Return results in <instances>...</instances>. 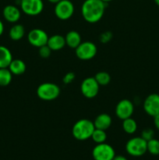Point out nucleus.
Returning <instances> with one entry per match:
<instances>
[{"mask_svg": "<svg viewBox=\"0 0 159 160\" xmlns=\"http://www.w3.org/2000/svg\"><path fill=\"white\" fill-rule=\"evenodd\" d=\"M105 4L101 0H85L81 7L84 20L90 23L99 21L104 16Z\"/></svg>", "mask_w": 159, "mask_h": 160, "instance_id": "f257e3e1", "label": "nucleus"}, {"mask_svg": "<svg viewBox=\"0 0 159 160\" xmlns=\"http://www.w3.org/2000/svg\"><path fill=\"white\" fill-rule=\"evenodd\" d=\"M95 129L94 122L87 119L78 120L72 129L73 136L79 141H85L90 138Z\"/></svg>", "mask_w": 159, "mask_h": 160, "instance_id": "f03ea898", "label": "nucleus"}, {"mask_svg": "<svg viewBox=\"0 0 159 160\" xmlns=\"http://www.w3.org/2000/svg\"><path fill=\"white\" fill-rule=\"evenodd\" d=\"M60 88L54 83H42L37 87V95L44 101H52L60 95Z\"/></svg>", "mask_w": 159, "mask_h": 160, "instance_id": "7ed1b4c3", "label": "nucleus"}, {"mask_svg": "<svg viewBox=\"0 0 159 160\" xmlns=\"http://www.w3.org/2000/svg\"><path fill=\"white\" fill-rule=\"evenodd\" d=\"M147 142L141 137H135L129 139L126 145V150L129 155L135 157L141 156L147 152Z\"/></svg>", "mask_w": 159, "mask_h": 160, "instance_id": "20e7f679", "label": "nucleus"}, {"mask_svg": "<svg viewBox=\"0 0 159 160\" xmlns=\"http://www.w3.org/2000/svg\"><path fill=\"white\" fill-rule=\"evenodd\" d=\"M97 52V46L91 42H81L77 48H75L76 56L81 60H89L93 59L96 56Z\"/></svg>", "mask_w": 159, "mask_h": 160, "instance_id": "39448f33", "label": "nucleus"}, {"mask_svg": "<svg viewBox=\"0 0 159 160\" xmlns=\"http://www.w3.org/2000/svg\"><path fill=\"white\" fill-rule=\"evenodd\" d=\"M115 156L114 148L105 142L97 144L92 151V156L94 160H112Z\"/></svg>", "mask_w": 159, "mask_h": 160, "instance_id": "423d86ee", "label": "nucleus"}, {"mask_svg": "<svg viewBox=\"0 0 159 160\" xmlns=\"http://www.w3.org/2000/svg\"><path fill=\"white\" fill-rule=\"evenodd\" d=\"M74 13V6L70 0H61L55 4V14L61 20H69Z\"/></svg>", "mask_w": 159, "mask_h": 160, "instance_id": "0eeeda50", "label": "nucleus"}, {"mask_svg": "<svg viewBox=\"0 0 159 160\" xmlns=\"http://www.w3.org/2000/svg\"><path fill=\"white\" fill-rule=\"evenodd\" d=\"M99 86L94 78H87L81 83V93L87 98H94L99 92Z\"/></svg>", "mask_w": 159, "mask_h": 160, "instance_id": "6e6552de", "label": "nucleus"}, {"mask_svg": "<svg viewBox=\"0 0 159 160\" xmlns=\"http://www.w3.org/2000/svg\"><path fill=\"white\" fill-rule=\"evenodd\" d=\"M20 7L26 15L37 16L43 11L44 3L42 0H20Z\"/></svg>", "mask_w": 159, "mask_h": 160, "instance_id": "1a4fd4ad", "label": "nucleus"}, {"mask_svg": "<svg viewBox=\"0 0 159 160\" xmlns=\"http://www.w3.org/2000/svg\"><path fill=\"white\" fill-rule=\"evenodd\" d=\"M27 40L31 45L37 48L47 45L48 36L44 30L39 28L32 29L27 34Z\"/></svg>", "mask_w": 159, "mask_h": 160, "instance_id": "9d476101", "label": "nucleus"}, {"mask_svg": "<svg viewBox=\"0 0 159 160\" xmlns=\"http://www.w3.org/2000/svg\"><path fill=\"white\" fill-rule=\"evenodd\" d=\"M143 109L147 115L154 117L159 114V95L151 94L143 102Z\"/></svg>", "mask_w": 159, "mask_h": 160, "instance_id": "9b49d317", "label": "nucleus"}, {"mask_svg": "<svg viewBox=\"0 0 159 160\" xmlns=\"http://www.w3.org/2000/svg\"><path fill=\"white\" fill-rule=\"evenodd\" d=\"M134 111V106L129 99H123L118 102L115 107V114L120 120H126L132 117Z\"/></svg>", "mask_w": 159, "mask_h": 160, "instance_id": "f8f14e48", "label": "nucleus"}, {"mask_svg": "<svg viewBox=\"0 0 159 160\" xmlns=\"http://www.w3.org/2000/svg\"><path fill=\"white\" fill-rule=\"evenodd\" d=\"M20 11L17 6L8 5L3 9V17L10 23H16L20 18Z\"/></svg>", "mask_w": 159, "mask_h": 160, "instance_id": "ddd939ff", "label": "nucleus"}, {"mask_svg": "<svg viewBox=\"0 0 159 160\" xmlns=\"http://www.w3.org/2000/svg\"><path fill=\"white\" fill-rule=\"evenodd\" d=\"M47 45L51 48V51H59L65 45V37L60 34H54L48 38Z\"/></svg>", "mask_w": 159, "mask_h": 160, "instance_id": "4468645a", "label": "nucleus"}, {"mask_svg": "<svg viewBox=\"0 0 159 160\" xmlns=\"http://www.w3.org/2000/svg\"><path fill=\"white\" fill-rule=\"evenodd\" d=\"M112 118L107 113H101L98 115L95 118L94 121V124L96 129L100 130H105L108 129L112 125Z\"/></svg>", "mask_w": 159, "mask_h": 160, "instance_id": "2eb2a0df", "label": "nucleus"}, {"mask_svg": "<svg viewBox=\"0 0 159 160\" xmlns=\"http://www.w3.org/2000/svg\"><path fill=\"white\" fill-rule=\"evenodd\" d=\"M65 45L71 48H77L78 45L81 43V36L77 31H70L66 34L65 37Z\"/></svg>", "mask_w": 159, "mask_h": 160, "instance_id": "dca6fc26", "label": "nucleus"}, {"mask_svg": "<svg viewBox=\"0 0 159 160\" xmlns=\"http://www.w3.org/2000/svg\"><path fill=\"white\" fill-rule=\"evenodd\" d=\"M12 60V53L9 48L0 45V68H8Z\"/></svg>", "mask_w": 159, "mask_h": 160, "instance_id": "f3484780", "label": "nucleus"}, {"mask_svg": "<svg viewBox=\"0 0 159 160\" xmlns=\"http://www.w3.org/2000/svg\"><path fill=\"white\" fill-rule=\"evenodd\" d=\"M9 70L14 75H22L26 71V64L21 59H12L9 66Z\"/></svg>", "mask_w": 159, "mask_h": 160, "instance_id": "a211bd4d", "label": "nucleus"}, {"mask_svg": "<svg viewBox=\"0 0 159 160\" xmlns=\"http://www.w3.org/2000/svg\"><path fill=\"white\" fill-rule=\"evenodd\" d=\"M24 27L21 24H15L9 30V37L13 41H19L24 36Z\"/></svg>", "mask_w": 159, "mask_h": 160, "instance_id": "6ab92c4d", "label": "nucleus"}, {"mask_svg": "<svg viewBox=\"0 0 159 160\" xmlns=\"http://www.w3.org/2000/svg\"><path fill=\"white\" fill-rule=\"evenodd\" d=\"M12 73L9 68H0V86L6 87L10 84L12 81Z\"/></svg>", "mask_w": 159, "mask_h": 160, "instance_id": "aec40b11", "label": "nucleus"}, {"mask_svg": "<svg viewBox=\"0 0 159 160\" xmlns=\"http://www.w3.org/2000/svg\"><path fill=\"white\" fill-rule=\"evenodd\" d=\"M123 128L125 132L127 133V134H134L137 130V123L135 120L129 117L126 120H123Z\"/></svg>", "mask_w": 159, "mask_h": 160, "instance_id": "412c9836", "label": "nucleus"}, {"mask_svg": "<svg viewBox=\"0 0 159 160\" xmlns=\"http://www.w3.org/2000/svg\"><path fill=\"white\" fill-rule=\"evenodd\" d=\"M94 78L97 82L98 83V84L101 86L108 85L111 81L110 74L105 71H101L97 73Z\"/></svg>", "mask_w": 159, "mask_h": 160, "instance_id": "4be33fe9", "label": "nucleus"}, {"mask_svg": "<svg viewBox=\"0 0 159 160\" xmlns=\"http://www.w3.org/2000/svg\"><path fill=\"white\" fill-rule=\"evenodd\" d=\"M91 138L93 139V141L96 144L104 143V142H105L106 139H107V134H106L105 131H104V130L96 129L95 128L93 134H92Z\"/></svg>", "mask_w": 159, "mask_h": 160, "instance_id": "5701e85b", "label": "nucleus"}, {"mask_svg": "<svg viewBox=\"0 0 159 160\" xmlns=\"http://www.w3.org/2000/svg\"><path fill=\"white\" fill-rule=\"evenodd\" d=\"M147 147V152L151 155L153 156L159 155V140L153 138L148 141Z\"/></svg>", "mask_w": 159, "mask_h": 160, "instance_id": "b1692460", "label": "nucleus"}, {"mask_svg": "<svg viewBox=\"0 0 159 160\" xmlns=\"http://www.w3.org/2000/svg\"><path fill=\"white\" fill-rule=\"evenodd\" d=\"M140 137L143 139H144L146 142L151 140L154 137V131L151 128H146L141 132V136Z\"/></svg>", "mask_w": 159, "mask_h": 160, "instance_id": "393cba45", "label": "nucleus"}, {"mask_svg": "<svg viewBox=\"0 0 159 160\" xmlns=\"http://www.w3.org/2000/svg\"><path fill=\"white\" fill-rule=\"evenodd\" d=\"M39 48L38 53H39V55H40L41 57L44 58V59H46V58L49 57L50 55H51V48L48 46V45H44V46L40 47V48Z\"/></svg>", "mask_w": 159, "mask_h": 160, "instance_id": "a878e982", "label": "nucleus"}, {"mask_svg": "<svg viewBox=\"0 0 159 160\" xmlns=\"http://www.w3.org/2000/svg\"><path fill=\"white\" fill-rule=\"evenodd\" d=\"M112 38V34L110 31H105L100 35V41L101 43H108Z\"/></svg>", "mask_w": 159, "mask_h": 160, "instance_id": "bb28decb", "label": "nucleus"}, {"mask_svg": "<svg viewBox=\"0 0 159 160\" xmlns=\"http://www.w3.org/2000/svg\"><path fill=\"white\" fill-rule=\"evenodd\" d=\"M74 79H75V73H73V72H70V73H67L64 76L62 81H63V83L65 84H70V83L73 82V81H74Z\"/></svg>", "mask_w": 159, "mask_h": 160, "instance_id": "cd10ccee", "label": "nucleus"}, {"mask_svg": "<svg viewBox=\"0 0 159 160\" xmlns=\"http://www.w3.org/2000/svg\"><path fill=\"white\" fill-rule=\"evenodd\" d=\"M154 123L156 129H157L159 131V114H157L155 117H154Z\"/></svg>", "mask_w": 159, "mask_h": 160, "instance_id": "c85d7f7f", "label": "nucleus"}, {"mask_svg": "<svg viewBox=\"0 0 159 160\" xmlns=\"http://www.w3.org/2000/svg\"><path fill=\"white\" fill-rule=\"evenodd\" d=\"M112 160H127V159L123 156H115Z\"/></svg>", "mask_w": 159, "mask_h": 160, "instance_id": "c756f323", "label": "nucleus"}, {"mask_svg": "<svg viewBox=\"0 0 159 160\" xmlns=\"http://www.w3.org/2000/svg\"><path fill=\"white\" fill-rule=\"evenodd\" d=\"M3 31H4V25H3L2 22L1 21V20H0V36L2 34Z\"/></svg>", "mask_w": 159, "mask_h": 160, "instance_id": "7c9ffc66", "label": "nucleus"}, {"mask_svg": "<svg viewBox=\"0 0 159 160\" xmlns=\"http://www.w3.org/2000/svg\"><path fill=\"white\" fill-rule=\"evenodd\" d=\"M48 1L49 2L53 3V4H57V3L59 2L61 0H48Z\"/></svg>", "mask_w": 159, "mask_h": 160, "instance_id": "2f4dec72", "label": "nucleus"}, {"mask_svg": "<svg viewBox=\"0 0 159 160\" xmlns=\"http://www.w3.org/2000/svg\"><path fill=\"white\" fill-rule=\"evenodd\" d=\"M101 1H102V2H104V3H108V2H109L112 1V0H101Z\"/></svg>", "mask_w": 159, "mask_h": 160, "instance_id": "473e14b6", "label": "nucleus"}, {"mask_svg": "<svg viewBox=\"0 0 159 160\" xmlns=\"http://www.w3.org/2000/svg\"><path fill=\"white\" fill-rule=\"evenodd\" d=\"M154 2L156 3L157 6H159V0H154Z\"/></svg>", "mask_w": 159, "mask_h": 160, "instance_id": "72a5a7b5", "label": "nucleus"}]
</instances>
